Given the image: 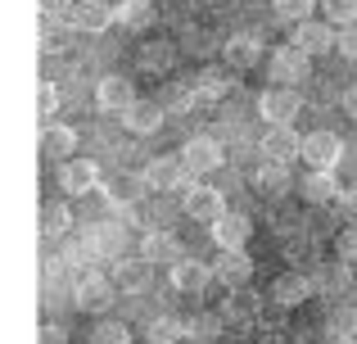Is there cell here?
<instances>
[{
  "label": "cell",
  "instance_id": "36",
  "mask_svg": "<svg viewBox=\"0 0 357 344\" xmlns=\"http://www.w3.org/2000/svg\"><path fill=\"white\" fill-rule=\"evenodd\" d=\"M331 331H335V336H344V340H357V308H335Z\"/></svg>",
  "mask_w": 357,
  "mask_h": 344
},
{
  "label": "cell",
  "instance_id": "5",
  "mask_svg": "<svg viewBox=\"0 0 357 344\" xmlns=\"http://www.w3.org/2000/svg\"><path fill=\"white\" fill-rule=\"evenodd\" d=\"M262 159L289 168L294 159H303V136H298L294 127H267V136H262Z\"/></svg>",
  "mask_w": 357,
  "mask_h": 344
},
{
  "label": "cell",
  "instance_id": "32",
  "mask_svg": "<svg viewBox=\"0 0 357 344\" xmlns=\"http://www.w3.org/2000/svg\"><path fill=\"white\" fill-rule=\"evenodd\" d=\"M271 9H276V18H280V23L298 27V23H307V18H312L317 0H271Z\"/></svg>",
  "mask_w": 357,
  "mask_h": 344
},
{
  "label": "cell",
  "instance_id": "9",
  "mask_svg": "<svg viewBox=\"0 0 357 344\" xmlns=\"http://www.w3.org/2000/svg\"><path fill=\"white\" fill-rule=\"evenodd\" d=\"M96 105L105 109V114H127V109L136 105V91H131V82L122 77V73H109L96 87Z\"/></svg>",
  "mask_w": 357,
  "mask_h": 344
},
{
  "label": "cell",
  "instance_id": "8",
  "mask_svg": "<svg viewBox=\"0 0 357 344\" xmlns=\"http://www.w3.org/2000/svg\"><path fill=\"white\" fill-rule=\"evenodd\" d=\"M114 299H118L114 276H86V281L77 285V294H73V304H77L82 313H109Z\"/></svg>",
  "mask_w": 357,
  "mask_h": 344
},
{
  "label": "cell",
  "instance_id": "34",
  "mask_svg": "<svg viewBox=\"0 0 357 344\" xmlns=\"http://www.w3.org/2000/svg\"><path fill=\"white\" fill-rule=\"evenodd\" d=\"M326 23L353 27L357 23V0H326Z\"/></svg>",
  "mask_w": 357,
  "mask_h": 344
},
{
  "label": "cell",
  "instance_id": "25",
  "mask_svg": "<svg viewBox=\"0 0 357 344\" xmlns=\"http://www.w3.org/2000/svg\"><path fill=\"white\" fill-rule=\"evenodd\" d=\"M185 340L190 344H218L222 340V317L218 313H195V317L185 322Z\"/></svg>",
  "mask_w": 357,
  "mask_h": 344
},
{
  "label": "cell",
  "instance_id": "31",
  "mask_svg": "<svg viewBox=\"0 0 357 344\" xmlns=\"http://www.w3.org/2000/svg\"><path fill=\"white\" fill-rule=\"evenodd\" d=\"M185 336V322H176V317H154L145 327V344H176Z\"/></svg>",
  "mask_w": 357,
  "mask_h": 344
},
{
  "label": "cell",
  "instance_id": "7",
  "mask_svg": "<svg viewBox=\"0 0 357 344\" xmlns=\"http://www.w3.org/2000/svg\"><path fill=\"white\" fill-rule=\"evenodd\" d=\"M149 267H154V263H149L145 254H140V258H118L109 276H114V285H118L122 294H145L149 281H154V272H149Z\"/></svg>",
  "mask_w": 357,
  "mask_h": 344
},
{
  "label": "cell",
  "instance_id": "42",
  "mask_svg": "<svg viewBox=\"0 0 357 344\" xmlns=\"http://www.w3.org/2000/svg\"><path fill=\"white\" fill-rule=\"evenodd\" d=\"M63 340H68L63 327H41V344H63Z\"/></svg>",
  "mask_w": 357,
  "mask_h": 344
},
{
  "label": "cell",
  "instance_id": "30",
  "mask_svg": "<svg viewBox=\"0 0 357 344\" xmlns=\"http://www.w3.org/2000/svg\"><path fill=\"white\" fill-rule=\"evenodd\" d=\"M118 23L136 27V32L149 27V23H154V0H122V5H118Z\"/></svg>",
  "mask_w": 357,
  "mask_h": 344
},
{
  "label": "cell",
  "instance_id": "10",
  "mask_svg": "<svg viewBox=\"0 0 357 344\" xmlns=\"http://www.w3.org/2000/svg\"><path fill=\"white\" fill-rule=\"evenodd\" d=\"M213 276H218L227 290H240V285L253 281V258L244 249H222V258L213 263Z\"/></svg>",
  "mask_w": 357,
  "mask_h": 344
},
{
  "label": "cell",
  "instance_id": "18",
  "mask_svg": "<svg viewBox=\"0 0 357 344\" xmlns=\"http://www.w3.org/2000/svg\"><path fill=\"white\" fill-rule=\"evenodd\" d=\"M222 59H227L231 68H253V63L262 59V36L258 32H236L222 45Z\"/></svg>",
  "mask_w": 357,
  "mask_h": 344
},
{
  "label": "cell",
  "instance_id": "13",
  "mask_svg": "<svg viewBox=\"0 0 357 344\" xmlns=\"http://www.w3.org/2000/svg\"><path fill=\"white\" fill-rule=\"evenodd\" d=\"M185 213H190L195 222H218L222 213H227L222 190L218 186H185Z\"/></svg>",
  "mask_w": 357,
  "mask_h": 344
},
{
  "label": "cell",
  "instance_id": "29",
  "mask_svg": "<svg viewBox=\"0 0 357 344\" xmlns=\"http://www.w3.org/2000/svg\"><path fill=\"white\" fill-rule=\"evenodd\" d=\"M68 227H73V213H68V204H45V209H41V236H45V240H59V236H68Z\"/></svg>",
  "mask_w": 357,
  "mask_h": 344
},
{
  "label": "cell",
  "instance_id": "37",
  "mask_svg": "<svg viewBox=\"0 0 357 344\" xmlns=\"http://www.w3.org/2000/svg\"><path fill=\"white\" fill-rule=\"evenodd\" d=\"M335 249H340V258L357 263V222H353V227H344L340 236H335Z\"/></svg>",
  "mask_w": 357,
  "mask_h": 344
},
{
  "label": "cell",
  "instance_id": "28",
  "mask_svg": "<svg viewBox=\"0 0 357 344\" xmlns=\"http://www.w3.org/2000/svg\"><path fill=\"white\" fill-rule=\"evenodd\" d=\"M222 317H231V322H249V317H258V294L253 290H231L227 294V304H222Z\"/></svg>",
  "mask_w": 357,
  "mask_h": 344
},
{
  "label": "cell",
  "instance_id": "2",
  "mask_svg": "<svg viewBox=\"0 0 357 344\" xmlns=\"http://www.w3.org/2000/svg\"><path fill=\"white\" fill-rule=\"evenodd\" d=\"M63 23H68L73 32H105L109 23H118V9L109 5V0H77V5L63 14Z\"/></svg>",
  "mask_w": 357,
  "mask_h": 344
},
{
  "label": "cell",
  "instance_id": "27",
  "mask_svg": "<svg viewBox=\"0 0 357 344\" xmlns=\"http://www.w3.org/2000/svg\"><path fill=\"white\" fill-rule=\"evenodd\" d=\"M41 150L50 154V159H68V154L77 150V132H73V127H45L41 132Z\"/></svg>",
  "mask_w": 357,
  "mask_h": 344
},
{
  "label": "cell",
  "instance_id": "43",
  "mask_svg": "<svg viewBox=\"0 0 357 344\" xmlns=\"http://www.w3.org/2000/svg\"><path fill=\"white\" fill-rule=\"evenodd\" d=\"M344 114H349V118H357V82H353L349 91H344Z\"/></svg>",
  "mask_w": 357,
  "mask_h": 344
},
{
  "label": "cell",
  "instance_id": "12",
  "mask_svg": "<svg viewBox=\"0 0 357 344\" xmlns=\"http://www.w3.org/2000/svg\"><path fill=\"white\" fill-rule=\"evenodd\" d=\"M208 231H213V240H218V249H244L249 236H253V222H249V213H222Z\"/></svg>",
  "mask_w": 357,
  "mask_h": 344
},
{
  "label": "cell",
  "instance_id": "41",
  "mask_svg": "<svg viewBox=\"0 0 357 344\" xmlns=\"http://www.w3.org/2000/svg\"><path fill=\"white\" fill-rule=\"evenodd\" d=\"M73 5H77V0H41V14H45V18H63Z\"/></svg>",
  "mask_w": 357,
  "mask_h": 344
},
{
  "label": "cell",
  "instance_id": "3",
  "mask_svg": "<svg viewBox=\"0 0 357 344\" xmlns=\"http://www.w3.org/2000/svg\"><path fill=\"white\" fill-rule=\"evenodd\" d=\"M185 163L181 159H149L145 168H140V186H145V190H185Z\"/></svg>",
  "mask_w": 357,
  "mask_h": 344
},
{
  "label": "cell",
  "instance_id": "6",
  "mask_svg": "<svg viewBox=\"0 0 357 344\" xmlns=\"http://www.w3.org/2000/svg\"><path fill=\"white\" fill-rule=\"evenodd\" d=\"M181 163L190 177H204V172H218L222 168V145L213 136H195V141L181 145Z\"/></svg>",
  "mask_w": 357,
  "mask_h": 344
},
{
  "label": "cell",
  "instance_id": "19",
  "mask_svg": "<svg viewBox=\"0 0 357 344\" xmlns=\"http://www.w3.org/2000/svg\"><path fill=\"white\" fill-rule=\"evenodd\" d=\"M312 290H317V281H307L303 272H285V276H276V281H271V299H276L280 308H298V304H303Z\"/></svg>",
  "mask_w": 357,
  "mask_h": 344
},
{
  "label": "cell",
  "instance_id": "44",
  "mask_svg": "<svg viewBox=\"0 0 357 344\" xmlns=\"http://www.w3.org/2000/svg\"><path fill=\"white\" fill-rule=\"evenodd\" d=\"M331 344H357V340H344V336H335V340H331Z\"/></svg>",
  "mask_w": 357,
  "mask_h": 344
},
{
  "label": "cell",
  "instance_id": "21",
  "mask_svg": "<svg viewBox=\"0 0 357 344\" xmlns=\"http://www.w3.org/2000/svg\"><path fill=\"white\" fill-rule=\"evenodd\" d=\"M231 63H213V68H204L199 77H195V87H199V100H227L231 91H236V77H231Z\"/></svg>",
  "mask_w": 357,
  "mask_h": 344
},
{
  "label": "cell",
  "instance_id": "35",
  "mask_svg": "<svg viewBox=\"0 0 357 344\" xmlns=\"http://www.w3.org/2000/svg\"><path fill=\"white\" fill-rule=\"evenodd\" d=\"M91 344H131V331L122 327V322H100V327L91 331Z\"/></svg>",
  "mask_w": 357,
  "mask_h": 344
},
{
  "label": "cell",
  "instance_id": "23",
  "mask_svg": "<svg viewBox=\"0 0 357 344\" xmlns=\"http://www.w3.org/2000/svg\"><path fill=\"white\" fill-rule=\"evenodd\" d=\"M253 186H258L262 200H280V195L289 190V168H285V163L262 159V168H258V177H253Z\"/></svg>",
  "mask_w": 357,
  "mask_h": 344
},
{
  "label": "cell",
  "instance_id": "14",
  "mask_svg": "<svg viewBox=\"0 0 357 344\" xmlns=\"http://www.w3.org/2000/svg\"><path fill=\"white\" fill-rule=\"evenodd\" d=\"M289 45H298L303 54H326V50H335V23H317V18H307V23H298L294 27V41Z\"/></svg>",
  "mask_w": 357,
  "mask_h": 344
},
{
  "label": "cell",
  "instance_id": "26",
  "mask_svg": "<svg viewBox=\"0 0 357 344\" xmlns=\"http://www.w3.org/2000/svg\"><path fill=\"white\" fill-rule=\"evenodd\" d=\"M136 59H140V68H145V73H167V68H172V59H176V50H172V41H145Z\"/></svg>",
  "mask_w": 357,
  "mask_h": 344
},
{
  "label": "cell",
  "instance_id": "45",
  "mask_svg": "<svg viewBox=\"0 0 357 344\" xmlns=\"http://www.w3.org/2000/svg\"><path fill=\"white\" fill-rule=\"evenodd\" d=\"M190 5H213V0H190Z\"/></svg>",
  "mask_w": 357,
  "mask_h": 344
},
{
  "label": "cell",
  "instance_id": "20",
  "mask_svg": "<svg viewBox=\"0 0 357 344\" xmlns=\"http://www.w3.org/2000/svg\"><path fill=\"white\" fill-rule=\"evenodd\" d=\"M59 186L68 195H86L100 186V168L91 159H63V172H59Z\"/></svg>",
  "mask_w": 357,
  "mask_h": 344
},
{
  "label": "cell",
  "instance_id": "22",
  "mask_svg": "<svg viewBox=\"0 0 357 344\" xmlns=\"http://www.w3.org/2000/svg\"><path fill=\"white\" fill-rule=\"evenodd\" d=\"M298 190H303L307 204H335L340 200V181L331 177V168H312L303 181H298Z\"/></svg>",
  "mask_w": 357,
  "mask_h": 344
},
{
  "label": "cell",
  "instance_id": "38",
  "mask_svg": "<svg viewBox=\"0 0 357 344\" xmlns=\"http://www.w3.org/2000/svg\"><path fill=\"white\" fill-rule=\"evenodd\" d=\"M54 109H59V91H54L50 82H41V91H36V114H41V118H50Z\"/></svg>",
  "mask_w": 357,
  "mask_h": 344
},
{
  "label": "cell",
  "instance_id": "39",
  "mask_svg": "<svg viewBox=\"0 0 357 344\" xmlns=\"http://www.w3.org/2000/svg\"><path fill=\"white\" fill-rule=\"evenodd\" d=\"M340 54H344V59H357V23L340 27Z\"/></svg>",
  "mask_w": 357,
  "mask_h": 344
},
{
  "label": "cell",
  "instance_id": "11",
  "mask_svg": "<svg viewBox=\"0 0 357 344\" xmlns=\"http://www.w3.org/2000/svg\"><path fill=\"white\" fill-rule=\"evenodd\" d=\"M344 154V141L335 132H307L303 136V163H312V168H335Z\"/></svg>",
  "mask_w": 357,
  "mask_h": 344
},
{
  "label": "cell",
  "instance_id": "33",
  "mask_svg": "<svg viewBox=\"0 0 357 344\" xmlns=\"http://www.w3.org/2000/svg\"><path fill=\"white\" fill-rule=\"evenodd\" d=\"M344 285H349V258H344V263H321V276H317V290H326V294H340Z\"/></svg>",
  "mask_w": 357,
  "mask_h": 344
},
{
  "label": "cell",
  "instance_id": "4",
  "mask_svg": "<svg viewBox=\"0 0 357 344\" xmlns=\"http://www.w3.org/2000/svg\"><path fill=\"white\" fill-rule=\"evenodd\" d=\"M307 63H312V54H303L298 45H280V50L271 54L267 73H271V82H280V87H294V82H307Z\"/></svg>",
  "mask_w": 357,
  "mask_h": 344
},
{
  "label": "cell",
  "instance_id": "15",
  "mask_svg": "<svg viewBox=\"0 0 357 344\" xmlns=\"http://www.w3.org/2000/svg\"><path fill=\"white\" fill-rule=\"evenodd\" d=\"M163 118H167V109L158 105V100H136V105L122 114V127L136 132V136H154L158 127H163Z\"/></svg>",
  "mask_w": 357,
  "mask_h": 344
},
{
  "label": "cell",
  "instance_id": "16",
  "mask_svg": "<svg viewBox=\"0 0 357 344\" xmlns=\"http://www.w3.org/2000/svg\"><path fill=\"white\" fill-rule=\"evenodd\" d=\"M208 281H218V276H213V267L199 263V258H181V263H172V285L181 294H204Z\"/></svg>",
  "mask_w": 357,
  "mask_h": 344
},
{
  "label": "cell",
  "instance_id": "17",
  "mask_svg": "<svg viewBox=\"0 0 357 344\" xmlns=\"http://www.w3.org/2000/svg\"><path fill=\"white\" fill-rule=\"evenodd\" d=\"M140 254L149 258V263H181L185 258V249H181V240L172 236V231H145V236H140Z\"/></svg>",
  "mask_w": 357,
  "mask_h": 344
},
{
  "label": "cell",
  "instance_id": "40",
  "mask_svg": "<svg viewBox=\"0 0 357 344\" xmlns=\"http://www.w3.org/2000/svg\"><path fill=\"white\" fill-rule=\"evenodd\" d=\"M335 204H340V213H344L349 222H357V186H349V190H340V200H335Z\"/></svg>",
  "mask_w": 357,
  "mask_h": 344
},
{
  "label": "cell",
  "instance_id": "24",
  "mask_svg": "<svg viewBox=\"0 0 357 344\" xmlns=\"http://www.w3.org/2000/svg\"><path fill=\"white\" fill-rule=\"evenodd\" d=\"M195 100H199V87H185V82H167L163 87V96H158V105L167 109V114H190L195 109Z\"/></svg>",
  "mask_w": 357,
  "mask_h": 344
},
{
  "label": "cell",
  "instance_id": "1",
  "mask_svg": "<svg viewBox=\"0 0 357 344\" xmlns=\"http://www.w3.org/2000/svg\"><path fill=\"white\" fill-rule=\"evenodd\" d=\"M258 114H262V123H271V127H289L303 114V96H298L294 87H271V91L258 96Z\"/></svg>",
  "mask_w": 357,
  "mask_h": 344
}]
</instances>
